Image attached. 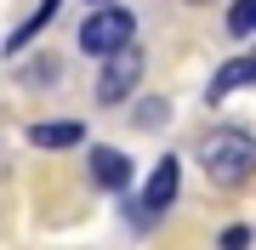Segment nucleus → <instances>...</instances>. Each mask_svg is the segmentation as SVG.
<instances>
[{"mask_svg":"<svg viewBox=\"0 0 256 250\" xmlns=\"http://www.w3.org/2000/svg\"><path fill=\"white\" fill-rule=\"evenodd\" d=\"M131 34H137V17L114 0V6H97L92 17L80 23V51L86 57H108L120 46H131Z\"/></svg>","mask_w":256,"mask_h":250,"instance_id":"2","label":"nucleus"},{"mask_svg":"<svg viewBox=\"0 0 256 250\" xmlns=\"http://www.w3.org/2000/svg\"><path fill=\"white\" fill-rule=\"evenodd\" d=\"M52 11H57V0H40V6H34V11H28V17H23L18 28H12V40H6V51H23V46H28V40H34V34H40V28H46V23H52Z\"/></svg>","mask_w":256,"mask_h":250,"instance_id":"8","label":"nucleus"},{"mask_svg":"<svg viewBox=\"0 0 256 250\" xmlns=\"http://www.w3.org/2000/svg\"><path fill=\"white\" fill-rule=\"evenodd\" d=\"M92 6H114V0H92Z\"/></svg>","mask_w":256,"mask_h":250,"instance_id":"12","label":"nucleus"},{"mask_svg":"<svg viewBox=\"0 0 256 250\" xmlns=\"http://www.w3.org/2000/svg\"><path fill=\"white\" fill-rule=\"evenodd\" d=\"M92 182L126 194V188H131V159L120 154V148H92Z\"/></svg>","mask_w":256,"mask_h":250,"instance_id":"5","label":"nucleus"},{"mask_svg":"<svg viewBox=\"0 0 256 250\" xmlns=\"http://www.w3.org/2000/svg\"><path fill=\"white\" fill-rule=\"evenodd\" d=\"M137 74H142V51L137 46H120L102 57V80H97V102H126L137 91Z\"/></svg>","mask_w":256,"mask_h":250,"instance_id":"3","label":"nucleus"},{"mask_svg":"<svg viewBox=\"0 0 256 250\" xmlns=\"http://www.w3.org/2000/svg\"><path fill=\"white\" fill-rule=\"evenodd\" d=\"M200 165H205V176H210L216 188L250 182V176H256V137H250V131H239V125L205 131V137H200Z\"/></svg>","mask_w":256,"mask_h":250,"instance_id":"1","label":"nucleus"},{"mask_svg":"<svg viewBox=\"0 0 256 250\" xmlns=\"http://www.w3.org/2000/svg\"><path fill=\"white\" fill-rule=\"evenodd\" d=\"M176 188H182V165H176V154H165L160 165H154V176L142 182V199H137V222H154L160 211H171Z\"/></svg>","mask_w":256,"mask_h":250,"instance_id":"4","label":"nucleus"},{"mask_svg":"<svg viewBox=\"0 0 256 250\" xmlns=\"http://www.w3.org/2000/svg\"><path fill=\"white\" fill-rule=\"evenodd\" d=\"M245 245H250L245 228H228V233H222V250H245Z\"/></svg>","mask_w":256,"mask_h":250,"instance_id":"10","label":"nucleus"},{"mask_svg":"<svg viewBox=\"0 0 256 250\" xmlns=\"http://www.w3.org/2000/svg\"><path fill=\"white\" fill-rule=\"evenodd\" d=\"M28 142L34 148H74V142H86V125L80 120H40V125H28Z\"/></svg>","mask_w":256,"mask_h":250,"instance_id":"7","label":"nucleus"},{"mask_svg":"<svg viewBox=\"0 0 256 250\" xmlns=\"http://www.w3.org/2000/svg\"><path fill=\"white\" fill-rule=\"evenodd\" d=\"M228 34H239V40L256 34V0H234L228 6Z\"/></svg>","mask_w":256,"mask_h":250,"instance_id":"9","label":"nucleus"},{"mask_svg":"<svg viewBox=\"0 0 256 250\" xmlns=\"http://www.w3.org/2000/svg\"><path fill=\"white\" fill-rule=\"evenodd\" d=\"M137 114H142V125H160V120H165V102H142Z\"/></svg>","mask_w":256,"mask_h":250,"instance_id":"11","label":"nucleus"},{"mask_svg":"<svg viewBox=\"0 0 256 250\" xmlns=\"http://www.w3.org/2000/svg\"><path fill=\"white\" fill-rule=\"evenodd\" d=\"M239 85H256V57H234V63H222L216 80L205 85V102H222L228 91H239Z\"/></svg>","mask_w":256,"mask_h":250,"instance_id":"6","label":"nucleus"}]
</instances>
